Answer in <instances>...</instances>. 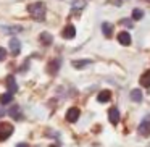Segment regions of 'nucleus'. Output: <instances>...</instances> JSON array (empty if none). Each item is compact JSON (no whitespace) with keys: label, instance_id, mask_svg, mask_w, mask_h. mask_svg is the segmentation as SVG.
<instances>
[{"label":"nucleus","instance_id":"16","mask_svg":"<svg viewBox=\"0 0 150 147\" xmlns=\"http://www.w3.org/2000/svg\"><path fill=\"white\" fill-rule=\"evenodd\" d=\"M71 7H73V10H82L86 7V0H73Z\"/></svg>","mask_w":150,"mask_h":147},{"label":"nucleus","instance_id":"1","mask_svg":"<svg viewBox=\"0 0 150 147\" xmlns=\"http://www.w3.org/2000/svg\"><path fill=\"white\" fill-rule=\"evenodd\" d=\"M28 11H29L31 16L36 21H44V18H45V5H44L42 2H36V4L29 5V7H28Z\"/></svg>","mask_w":150,"mask_h":147},{"label":"nucleus","instance_id":"21","mask_svg":"<svg viewBox=\"0 0 150 147\" xmlns=\"http://www.w3.org/2000/svg\"><path fill=\"white\" fill-rule=\"evenodd\" d=\"M4 29L7 31V33H20L21 28L20 26H15V28H4Z\"/></svg>","mask_w":150,"mask_h":147},{"label":"nucleus","instance_id":"4","mask_svg":"<svg viewBox=\"0 0 150 147\" xmlns=\"http://www.w3.org/2000/svg\"><path fill=\"white\" fill-rule=\"evenodd\" d=\"M5 84H7L8 87V92L10 94H15V92H18V84H16V79H15V76H7V79H5Z\"/></svg>","mask_w":150,"mask_h":147},{"label":"nucleus","instance_id":"11","mask_svg":"<svg viewBox=\"0 0 150 147\" xmlns=\"http://www.w3.org/2000/svg\"><path fill=\"white\" fill-rule=\"evenodd\" d=\"M102 31H103V36L105 37H111V34H113V24L103 23V24H102Z\"/></svg>","mask_w":150,"mask_h":147},{"label":"nucleus","instance_id":"27","mask_svg":"<svg viewBox=\"0 0 150 147\" xmlns=\"http://www.w3.org/2000/svg\"><path fill=\"white\" fill-rule=\"evenodd\" d=\"M149 2H150V0H149Z\"/></svg>","mask_w":150,"mask_h":147},{"label":"nucleus","instance_id":"24","mask_svg":"<svg viewBox=\"0 0 150 147\" xmlns=\"http://www.w3.org/2000/svg\"><path fill=\"white\" fill-rule=\"evenodd\" d=\"M16 147H29V146H28V144L26 142H20V144H18V146Z\"/></svg>","mask_w":150,"mask_h":147},{"label":"nucleus","instance_id":"3","mask_svg":"<svg viewBox=\"0 0 150 147\" xmlns=\"http://www.w3.org/2000/svg\"><path fill=\"white\" fill-rule=\"evenodd\" d=\"M139 134H142V136H150V115L149 116H145L142 120V123L139 124Z\"/></svg>","mask_w":150,"mask_h":147},{"label":"nucleus","instance_id":"19","mask_svg":"<svg viewBox=\"0 0 150 147\" xmlns=\"http://www.w3.org/2000/svg\"><path fill=\"white\" fill-rule=\"evenodd\" d=\"M142 18H144V11L140 10V8H136V10L132 11V20L139 21V20H142Z\"/></svg>","mask_w":150,"mask_h":147},{"label":"nucleus","instance_id":"25","mask_svg":"<svg viewBox=\"0 0 150 147\" xmlns=\"http://www.w3.org/2000/svg\"><path fill=\"white\" fill-rule=\"evenodd\" d=\"M5 115V108H0V116H4Z\"/></svg>","mask_w":150,"mask_h":147},{"label":"nucleus","instance_id":"5","mask_svg":"<svg viewBox=\"0 0 150 147\" xmlns=\"http://www.w3.org/2000/svg\"><path fill=\"white\" fill-rule=\"evenodd\" d=\"M79 115H81L79 108H76V107L69 108V110L66 111V121H69V123H74V121H78Z\"/></svg>","mask_w":150,"mask_h":147},{"label":"nucleus","instance_id":"2","mask_svg":"<svg viewBox=\"0 0 150 147\" xmlns=\"http://www.w3.org/2000/svg\"><path fill=\"white\" fill-rule=\"evenodd\" d=\"M11 133H13V126L10 123H0V141L8 139Z\"/></svg>","mask_w":150,"mask_h":147},{"label":"nucleus","instance_id":"23","mask_svg":"<svg viewBox=\"0 0 150 147\" xmlns=\"http://www.w3.org/2000/svg\"><path fill=\"white\" fill-rule=\"evenodd\" d=\"M121 24H124V26H127V28H132V23L127 21V20H123V21H121Z\"/></svg>","mask_w":150,"mask_h":147},{"label":"nucleus","instance_id":"8","mask_svg":"<svg viewBox=\"0 0 150 147\" xmlns=\"http://www.w3.org/2000/svg\"><path fill=\"white\" fill-rule=\"evenodd\" d=\"M118 42H120L121 45H129V44H131V36H129V33L123 31V33L118 34Z\"/></svg>","mask_w":150,"mask_h":147},{"label":"nucleus","instance_id":"26","mask_svg":"<svg viewBox=\"0 0 150 147\" xmlns=\"http://www.w3.org/2000/svg\"><path fill=\"white\" fill-rule=\"evenodd\" d=\"M50 147H57V146H50Z\"/></svg>","mask_w":150,"mask_h":147},{"label":"nucleus","instance_id":"17","mask_svg":"<svg viewBox=\"0 0 150 147\" xmlns=\"http://www.w3.org/2000/svg\"><path fill=\"white\" fill-rule=\"evenodd\" d=\"M91 65V60H74L73 62V66L74 68H84V66Z\"/></svg>","mask_w":150,"mask_h":147},{"label":"nucleus","instance_id":"18","mask_svg":"<svg viewBox=\"0 0 150 147\" xmlns=\"http://www.w3.org/2000/svg\"><path fill=\"white\" fill-rule=\"evenodd\" d=\"M13 100V94H10V92H7V94H4V95H0V102L2 104H10V102Z\"/></svg>","mask_w":150,"mask_h":147},{"label":"nucleus","instance_id":"20","mask_svg":"<svg viewBox=\"0 0 150 147\" xmlns=\"http://www.w3.org/2000/svg\"><path fill=\"white\" fill-rule=\"evenodd\" d=\"M10 116H11V118H15V120L21 118V116H20V107H18V105H15V107L10 110Z\"/></svg>","mask_w":150,"mask_h":147},{"label":"nucleus","instance_id":"10","mask_svg":"<svg viewBox=\"0 0 150 147\" xmlns=\"http://www.w3.org/2000/svg\"><path fill=\"white\" fill-rule=\"evenodd\" d=\"M111 99V92L110 91H102L100 94L97 95V100L102 102V104H105V102H108Z\"/></svg>","mask_w":150,"mask_h":147},{"label":"nucleus","instance_id":"15","mask_svg":"<svg viewBox=\"0 0 150 147\" xmlns=\"http://www.w3.org/2000/svg\"><path fill=\"white\" fill-rule=\"evenodd\" d=\"M131 99H132L134 102L142 100V92H140V89H132V91H131Z\"/></svg>","mask_w":150,"mask_h":147},{"label":"nucleus","instance_id":"6","mask_svg":"<svg viewBox=\"0 0 150 147\" xmlns=\"http://www.w3.org/2000/svg\"><path fill=\"white\" fill-rule=\"evenodd\" d=\"M108 120H110L111 124H118L120 123V111H118V108H110L108 110Z\"/></svg>","mask_w":150,"mask_h":147},{"label":"nucleus","instance_id":"13","mask_svg":"<svg viewBox=\"0 0 150 147\" xmlns=\"http://www.w3.org/2000/svg\"><path fill=\"white\" fill-rule=\"evenodd\" d=\"M40 42H42L44 45H50V44L53 42V37L50 36L49 33H42L40 34Z\"/></svg>","mask_w":150,"mask_h":147},{"label":"nucleus","instance_id":"7","mask_svg":"<svg viewBox=\"0 0 150 147\" xmlns=\"http://www.w3.org/2000/svg\"><path fill=\"white\" fill-rule=\"evenodd\" d=\"M62 36L65 37V39H73V37L76 36V28L73 26V24H68V26H66L65 29H63Z\"/></svg>","mask_w":150,"mask_h":147},{"label":"nucleus","instance_id":"9","mask_svg":"<svg viewBox=\"0 0 150 147\" xmlns=\"http://www.w3.org/2000/svg\"><path fill=\"white\" fill-rule=\"evenodd\" d=\"M10 50H11L13 55H18L20 50H21V42H20V40H18V39H11L10 40Z\"/></svg>","mask_w":150,"mask_h":147},{"label":"nucleus","instance_id":"22","mask_svg":"<svg viewBox=\"0 0 150 147\" xmlns=\"http://www.w3.org/2000/svg\"><path fill=\"white\" fill-rule=\"evenodd\" d=\"M5 57H7V52H5V49H2V47H0V62H2V60H5Z\"/></svg>","mask_w":150,"mask_h":147},{"label":"nucleus","instance_id":"12","mask_svg":"<svg viewBox=\"0 0 150 147\" xmlns=\"http://www.w3.org/2000/svg\"><path fill=\"white\" fill-rule=\"evenodd\" d=\"M140 84H142L144 87H150V70L140 76Z\"/></svg>","mask_w":150,"mask_h":147},{"label":"nucleus","instance_id":"14","mask_svg":"<svg viewBox=\"0 0 150 147\" xmlns=\"http://www.w3.org/2000/svg\"><path fill=\"white\" fill-rule=\"evenodd\" d=\"M58 68H60V62H58V60H53V62L49 63V68H47V70H49L50 75H55V73L58 71Z\"/></svg>","mask_w":150,"mask_h":147}]
</instances>
